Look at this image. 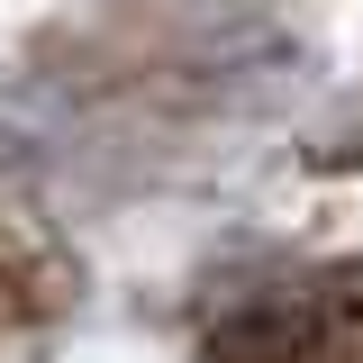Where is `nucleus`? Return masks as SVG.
Returning <instances> with one entry per match:
<instances>
[{
	"mask_svg": "<svg viewBox=\"0 0 363 363\" xmlns=\"http://www.w3.org/2000/svg\"><path fill=\"white\" fill-rule=\"evenodd\" d=\"M327 354H336V318L327 300H300V291L245 300L236 318L209 327V363H327Z\"/></svg>",
	"mask_w": 363,
	"mask_h": 363,
	"instance_id": "nucleus-1",
	"label": "nucleus"
}]
</instances>
